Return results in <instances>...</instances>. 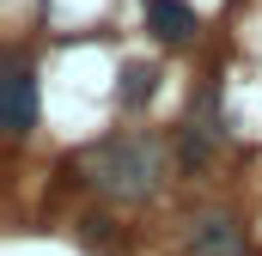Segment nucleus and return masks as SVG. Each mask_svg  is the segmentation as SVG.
Segmentation results:
<instances>
[{
	"mask_svg": "<svg viewBox=\"0 0 262 256\" xmlns=\"http://www.w3.org/2000/svg\"><path fill=\"white\" fill-rule=\"evenodd\" d=\"M195 250H201V256H232V250H238V232H232V220H207V226L195 232Z\"/></svg>",
	"mask_w": 262,
	"mask_h": 256,
	"instance_id": "4",
	"label": "nucleus"
},
{
	"mask_svg": "<svg viewBox=\"0 0 262 256\" xmlns=\"http://www.w3.org/2000/svg\"><path fill=\"white\" fill-rule=\"evenodd\" d=\"M31 116H37V79H31V67L12 61V67H6V128L25 134Z\"/></svg>",
	"mask_w": 262,
	"mask_h": 256,
	"instance_id": "2",
	"label": "nucleus"
},
{
	"mask_svg": "<svg viewBox=\"0 0 262 256\" xmlns=\"http://www.w3.org/2000/svg\"><path fill=\"white\" fill-rule=\"evenodd\" d=\"M146 31L165 37V43H183V37H195V6H183V0H146Z\"/></svg>",
	"mask_w": 262,
	"mask_h": 256,
	"instance_id": "3",
	"label": "nucleus"
},
{
	"mask_svg": "<svg viewBox=\"0 0 262 256\" xmlns=\"http://www.w3.org/2000/svg\"><path fill=\"white\" fill-rule=\"evenodd\" d=\"M152 79H159L152 67H128V73H122V104H140V98H152Z\"/></svg>",
	"mask_w": 262,
	"mask_h": 256,
	"instance_id": "5",
	"label": "nucleus"
},
{
	"mask_svg": "<svg viewBox=\"0 0 262 256\" xmlns=\"http://www.w3.org/2000/svg\"><path fill=\"white\" fill-rule=\"evenodd\" d=\"M85 183L110 201H146L159 189V146L152 140H104L92 159H85Z\"/></svg>",
	"mask_w": 262,
	"mask_h": 256,
	"instance_id": "1",
	"label": "nucleus"
}]
</instances>
